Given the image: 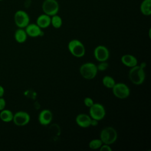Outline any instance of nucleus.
I'll return each instance as SVG.
<instances>
[{
	"label": "nucleus",
	"instance_id": "nucleus-1",
	"mask_svg": "<svg viewBox=\"0 0 151 151\" xmlns=\"http://www.w3.org/2000/svg\"><path fill=\"white\" fill-rule=\"evenodd\" d=\"M146 73L145 68L140 65H136L132 68L129 72V78L130 81L135 85H141L145 81Z\"/></svg>",
	"mask_w": 151,
	"mask_h": 151
},
{
	"label": "nucleus",
	"instance_id": "nucleus-2",
	"mask_svg": "<svg viewBox=\"0 0 151 151\" xmlns=\"http://www.w3.org/2000/svg\"><path fill=\"white\" fill-rule=\"evenodd\" d=\"M117 132L111 126H107L103 128L100 133V139L104 144L109 145L113 144L117 139Z\"/></svg>",
	"mask_w": 151,
	"mask_h": 151
},
{
	"label": "nucleus",
	"instance_id": "nucleus-3",
	"mask_svg": "<svg viewBox=\"0 0 151 151\" xmlns=\"http://www.w3.org/2000/svg\"><path fill=\"white\" fill-rule=\"evenodd\" d=\"M79 72L80 75L85 79L91 80L97 76L98 70L97 65L91 62H87L80 67Z\"/></svg>",
	"mask_w": 151,
	"mask_h": 151
},
{
	"label": "nucleus",
	"instance_id": "nucleus-4",
	"mask_svg": "<svg viewBox=\"0 0 151 151\" xmlns=\"http://www.w3.org/2000/svg\"><path fill=\"white\" fill-rule=\"evenodd\" d=\"M68 50L70 54L77 58L83 57L86 53V48L83 42L77 39L70 40L68 43Z\"/></svg>",
	"mask_w": 151,
	"mask_h": 151
},
{
	"label": "nucleus",
	"instance_id": "nucleus-5",
	"mask_svg": "<svg viewBox=\"0 0 151 151\" xmlns=\"http://www.w3.org/2000/svg\"><path fill=\"white\" fill-rule=\"evenodd\" d=\"M111 90L114 96L119 99H125L130 94L129 87L123 83H116Z\"/></svg>",
	"mask_w": 151,
	"mask_h": 151
},
{
	"label": "nucleus",
	"instance_id": "nucleus-6",
	"mask_svg": "<svg viewBox=\"0 0 151 151\" xmlns=\"http://www.w3.org/2000/svg\"><path fill=\"white\" fill-rule=\"evenodd\" d=\"M106 113L104 106L99 103H94L89 108V116L90 117L98 121L103 120L106 116Z\"/></svg>",
	"mask_w": 151,
	"mask_h": 151
},
{
	"label": "nucleus",
	"instance_id": "nucleus-7",
	"mask_svg": "<svg viewBox=\"0 0 151 151\" xmlns=\"http://www.w3.org/2000/svg\"><path fill=\"white\" fill-rule=\"evenodd\" d=\"M59 8V4L57 0H44L42 4V11L50 17L57 14Z\"/></svg>",
	"mask_w": 151,
	"mask_h": 151
},
{
	"label": "nucleus",
	"instance_id": "nucleus-8",
	"mask_svg": "<svg viewBox=\"0 0 151 151\" xmlns=\"http://www.w3.org/2000/svg\"><path fill=\"white\" fill-rule=\"evenodd\" d=\"M15 25L20 28H25L30 21L29 15L24 10H18L15 12L14 17Z\"/></svg>",
	"mask_w": 151,
	"mask_h": 151
},
{
	"label": "nucleus",
	"instance_id": "nucleus-9",
	"mask_svg": "<svg viewBox=\"0 0 151 151\" xmlns=\"http://www.w3.org/2000/svg\"><path fill=\"white\" fill-rule=\"evenodd\" d=\"M30 115L25 111H18L14 114L12 122L18 126H24L30 122Z\"/></svg>",
	"mask_w": 151,
	"mask_h": 151
},
{
	"label": "nucleus",
	"instance_id": "nucleus-10",
	"mask_svg": "<svg viewBox=\"0 0 151 151\" xmlns=\"http://www.w3.org/2000/svg\"><path fill=\"white\" fill-rule=\"evenodd\" d=\"M93 54L95 59L99 62L106 61L110 57L109 49L103 45H99L96 47L93 51Z\"/></svg>",
	"mask_w": 151,
	"mask_h": 151
},
{
	"label": "nucleus",
	"instance_id": "nucleus-11",
	"mask_svg": "<svg viewBox=\"0 0 151 151\" xmlns=\"http://www.w3.org/2000/svg\"><path fill=\"white\" fill-rule=\"evenodd\" d=\"M25 30L27 35L32 38L41 37L44 33L42 29L36 23H29L25 28Z\"/></svg>",
	"mask_w": 151,
	"mask_h": 151
},
{
	"label": "nucleus",
	"instance_id": "nucleus-12",
	"mask_svg": "<svg viewBox=\"0 0 151 151\" xmlns=\"http://www.w3.org/2000/svg\"><path fill=\"white\" fill-rule=\"evenodd\" d=\"M52 113L48 109H43L38 115V122L42 126H47L50 124L52 120Z\"/></svg>",
	"mask_w": 151,
	"mask_h": 151
},
{
	"label": "nucleus",
	"instance_id": "nucleus-13",
	"mask_svg": "<svg viewBox=\"0 0 151 151\" xmlns=\"http://www.w3.org/2000/svg\"><path fill=\"white\" fill-rule=\"evenodd\" d=\"M91 118L88 114L85 113H80L76 117L77 124L82 128H87L90 126Z\"/></svg>",
	"mask_w": 151,
	"mask_h": 151
},
{
	"label": "nucleus",
	"instance_id": "nucleus-14",
	"mask_svg": "<svg viewBox=\"0 0 151 151\" xmlns=\"http://www.w3.org/2000/svg\"><path fill=\"white\" fill-rule=\"evenodd\" d=\"M122 63L126 67L132 68L137 65V59L132 54H124L120 58Z\"/></svg>",
	"mask_w": 151,
	"mask_h": 151
},
{
	"label": "nucleus",
	"instance_id": "nucleus-15",
	"mask_svg": "<svg viewBox=\"0 0 151 151\" xmlns=\"http://www.w3.org/2000/svg\"><path fill=\"white\" fill-rule=\"evenodd\" d=\"M36 24L41 29L47 28L51 25V17L44 13L41 14L37 17Z\"/></svg>",
	"mask_w": 151,
	"mask_h": 151
},
{
	"label": "nucleus",
	"instance_id": "nucleus-16",
	"mask_svg": "<svg viewBox=\"0 0 151 151\" xmlns=\"http://www.w3.org/2000/svg\"><path fill=\"white\" fill-rule=\"evenodd\" d=\"M28 35L25 32V29L18 28L14 33L15 40L19 44L24 43L27 39Z\"/></svg>",
	"mask_w": 151,
	"mask_h": 151
},
{
	"label": "nucleus",
	"instance_id": "nucleus-17",
	"mask_svg": "<svg viewBox=\"0 0 151 151\" xmlns=\"http://www.w3.org/2000/svg\"><path fill=\"white\" fill-rule=\"evenodd\" d=\"M141 13L145 16L151 14V0H143L140 5Z\"/></svg>",
	"mask_w": 151,
	"mask_h": 151
},
{
	"label": "nucleus",
	"instance_id": "nucleus-18",
	"mask_svg": "<svg viewBox=\"0 0 151 151\" xmlns=\"http://www.w3.org/2000/svg\"><path fill=\"white\" fill-rule=\"evenodd\" d=\"M13 116L14 113L11 110L9 109H4V110L0 111V119L5 123H9L12 122Z\"/></svg>",
	"mask_w": 151,
	"mask_h": 151
},
{
	"label": "nucleus",
	"instance_id": "nucleus-19",
	"mask_svg": "<svg viewBox=\"0 0 151 151\" xmlns=\"http://www.w3.org/2000/svg\"><path fill=\"white\" fill-rule=\"evenodd\" d=\"M102 84L103 85L108 88H112V87L116 84L114 79L110 76H105L102 78Z\"/></svg>",
	"mask_w": 151,
	"mask_h": 151
},
{
	"label": "nucleus",
	"instance_id": "nucleus-20",
	"mask_svg": "<svg viewBox=\"0 0 151 151\" xmlns=\"http://www.w3.org/2000/svg\"><path fill=\"white\" fill-rule=\"evenodd\" d=\"M63 24V19L57 14L51 17V25L56 29L60 28Z\"/></svg>",
	"mask_w": 151,
	"mask_h": 151
},
{
	"label": "nucleus",
	"instance_id": "nucleus-21",
	"mask_svg": "<svg viewBox=\"0 0 151 151\" xmlns=\"http://www.w3.org/2000/svg\"><path fill=\"white\" fill-rule=\"evenodd\" d=\"M103 145V142L100 139H94L90 141L88 143V147L93 150L99 149L101 146Z\"/></svg>",
	"mask_w": 151,
	"mask_h": 151
},
{
	"label": "nucleus",
	"instance_id": "nucleus-22",
	"mask_svg": "<svg viewBox=\"0 0 151 151\" xmlns=\"http://www.w3.org/2000/svg\"><path fill=\"white\" fill-rule=\"evenodd\" d=\"M96 65H97L98 71H103L106 70L109 68V65L106 61H100V62H99V64Z\"/></svg>",
	"mask_w": 151,
	"mask_h": 151
},
{
	"label": "nucleus",
	"instance_id": "nucleus-23",
	"mask_svg": "<svg viewBox=\"0 0 151 151\" xmlns=\"http://www.w3.org/2000/svg\"><path fill=\"white\" fill-rule=\"evenodd\" d=\"M83 102H84V104L86 107H88V108H90V107L94 104V101H93V100L91 97H85V98L84 99Z\"/></svg>",
	"mask_w": 151,
	"mask_h": 151
},
{
	"label": "nucleus",
	"instance_id": "nucleus-24",
	"mask_svg": "<svg viewBox=\"0 0 151 151\" xmlns=\"http://www.w3.org/2000/svg\"><path fill=\"white\" fill-rule=\"evenodd\" d=\"M99 150L100 151H111L112 149L111 148L110 145L103 143V145L99 148Z\"/></svg>",
	"mask_w": 151,
	"mask_h": 151
},
{
	"label": "nucleus",
	"instance_id": "nucleus-25",
	"mask_svg": "<svg viewBox=\"0 0 151 151\" xmlns=\"http://www.w3.org/2000/svg\"><path fill=\"white\" fill-rule=\"evenodd\" d=\"M5 107H6V101L2 97H0V111L5 109Z\"/></svg>",
	"mask_w": 151,
	"mask_h": 151
},
{
	"label": "nucleus",
	"instance_id": "nucleus-26",
	"mask_svg": "<svg viewBox=\"0 0 151 151\" xmlns=\"http://www.w3.org/2000/svg\"><path fill=\"white\" fill-rule=\"evenodd\" d=\"M98 122L99 121L96 119H91L90 122V126H96L98 124Z\"/></svg>",
	"mask_w": 151,
	"mask_h": 151
},
{
	"label": "nucleus",
	"instance_id": "nucleus-27",
	"mask_svg": "<svg viewBox=\"0 0 151 151\" xmlns=\"http://www.w3.org/2000/svg\"><path fill=\"white\" fill-rule=\"evenodd\" d=\"M4 93H5L4 88L1 85H0V97H3Z\"/></svg>",
	"mask_w": 151,
	"mask_h": 151
},
{
	"label": "nucleus",
	"instance_id": "nucleus-28",
	"mask_svg": "<svg viewBox=\"0 0 151 151\" xmlns=\"http://www.w3.org/2000/svg\"><path fill=\"white\" fill-rule=\"evenodd\" d=\"M2 1V0H0V1Z\"/></svg>",
	"mask_w": 151,
	"mask_h": 151
}]
</instances>
